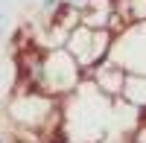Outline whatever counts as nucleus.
Wrapping results in <instances>:
<instances>
[{
    "instance_id": "1",
    "label": "nucleus",
    "mask_w": 146,
    "mask_h": 143,
    "mask_svg": "<svg viewBox=\"0 0 146 143\" xmlns=\"http://www.w3.org/2000/svg\"><path fill=\"white\" fill-rule=\"evenodd\" d=\"M117 99H108L102 91L94 88V82L85 76L76 91H70L62 99V143H105L111 132V117Z\"/></svg>"
},
{
    "instance_id": "2",
    "label": "nucleus",
    "mask_w": 146,
    "mask_h": 143,
    "mask_svg": "<svg viewBox=\"0 0 146 143\" xmlns=\"http://www.w3.org/2000/svg\"><path fill=\"white\" fill-rule=\"evenodd\" d=\"M21 73H23L21 85L38 88L56 99H64L85 79V70L64 47H38V44H32L27 56L21 58Z\"/></svg>"
},
{
    "instance_id": "3",
    "label": "nucleus",
    "mask_w": 146,
    "mask_h": 143,
    "mask_svg": "<svg viewBox=\"0 0 146 143\" xmlns=\"http://www.w3.org/2000/svg\"><path fill=\"white\" fill-rule=\"evenodd\" d=\"M6 120L12 123L15 132H38L50 137L53 143L58 140V128H62V99L50 97L38 88L21 85L6 102Z\"/></svg>"
},
{
    "instance_id": "4",
    "label": "nucleus",
    "mask_w": 146,
    "mask_h": 143,
    "mask_svg": "<svg viewBox=\"0 0 146 143\" xmlns=\"http://www.w3.org/2000/svg\"><path fill=\"white\" fill-rule=\"evenodd\" d=\"M111 41H114L111 29H94V26H85V23H76V26L67 32V38H64V50L76 58L79 67L88 73L102 58H108Z\"/></svg>"
},
{
    "instance_id": "5",
    "label": "nucleus",
    "mask_w": 146,
    "mask_h": 143,
    "mask_svg": "<svg viewBox=\"0 0 146 143\" xmlns=\"http://www.w3.org/2000/svg\"><path fill=\"white\" fill-rule=\"evenodd\" d=\"M108 58L120 64L126 73H146V21L126 23L114 35Z\"/></svg>"
},
{
    "instance_id": "6",
    "label": "nucleus",
    "mask_w": 146,
    "mask_h": 143,
    "mask_svg": "<svg viewBox=\"0 0 146 143\" xmlns=\"http://www.w3.org/2000/svg\"><path fill=\"white\" fill-rule=\"evenodd\" d=\"M85 76H88L94 82V88L102 91L108 99H120V91H123V85H126V70L120 64H114L111 58H102V62L96 67H91Z\"/></svg>"
},
{
    "instance_id": "7",
    "label": "nucleus",
    "mask_w": 146,
    "mask_h": 143,
    "mask_svg": "<svg viewBox=\"0 0 146 143\" xmlns=\"http://www.w3.org/2000/svg\"><path fill=\"white\" fill-rule=\"evenodd\" d=\"M114 15H117L114 0H85L79 6V23L94 29H111Z\"/></svg>"
},
{
    "instance_id": "8",
    "label": "nucleus",
    "mask_w": 146,
    "mask_h": 143,
    "mask_svg": "<svg viewBox=\"0 0 146 143\" xmlns=\"http://www.w3.org/2000/svg\"><path fill=\"white\" fill-rule=\"evenodd\" d=\"M120 102L135 114L146 117V73H126V85L120 91Z\"/></svg>"
},
{
    "instance_id": "9",
    "label": "nucleus",
    "mask_w": 146,
    "mask_h": 143,
    "mask_svg": "<svg viewBox=\"0 0 146 143\" xmlns=\"http://www.w3.org/2000/svg\"><path fill=\"white\" fill-rule=\"evenodd\" d=\"M0 143H6V137H3V134H0Z\"/></svg>"
}]
</instances>
